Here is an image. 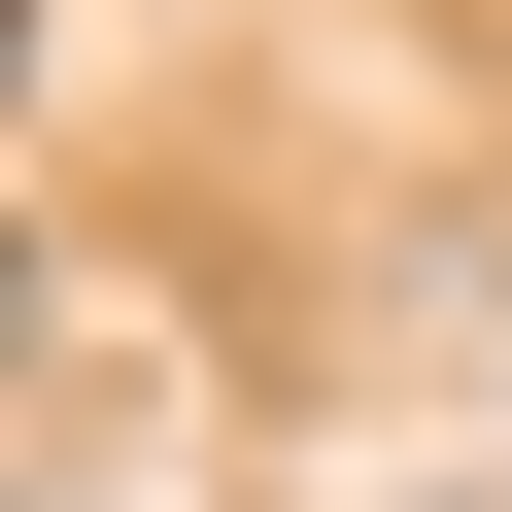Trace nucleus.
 Segmentation results:
<instances>
[]
</instances>
